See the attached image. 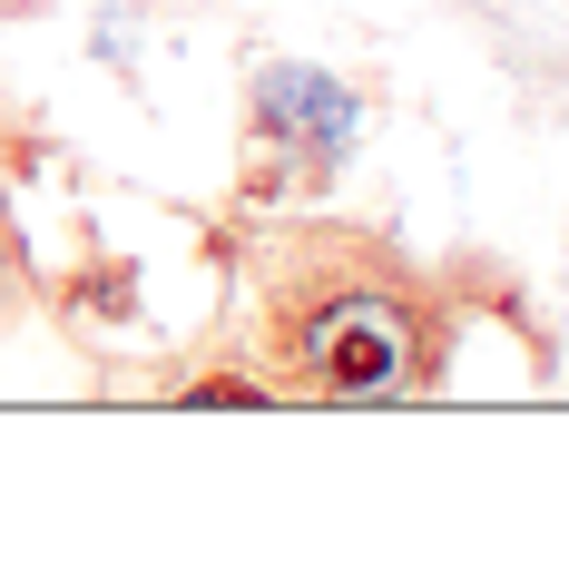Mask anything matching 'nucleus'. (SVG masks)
<instances>
[{
    "label": "nucleus",
    "instance_id": "obj_3",
    "mask_svg": "<svg viewBox=\"0 0 569 569\" xmlns=\"http://www.w3.org/2000/svg\"><path fill=\"white\" fill-rule=\"evenodd\" d=\"M40 305V276H30V246H20V227H10V207H0V335L20 325Z\"/></svg>",
    "mask_w": 569,
    "mask_h": 569
},
{
    "label": "nucleus",
    "instance_id": "obj_2",
    "mask_svg": "<svg viewBox=\"0 0 569 569\" xmlns=\"http://www.w3.org/2000/svg\"><path fill=\"white\" fill-rule=\"evenodd\" d=\"M363 128V89L315 59H256L246 69V197H305L343 168Z\"/></svg>",
    "mask_w": 569,
    "mask_h": 569
},
{
    "label": "nucleus",
    "instance_id": "obj_4",
    "mask_svg": "<svg viewBox=\"0 0 569 569\" xmlns=\"http://www.w3.org/2000/svg\"><path fill=\"white\" fill-rule=\"evenodd\" d=\"M0 138H10V118H0Z\"/></svg>",
    "mask_w": 569,
    "mask_h": 569
},
{
    "label": "nucleus",
    "instance_id": "obj_1",
    "mask_svg": "<svg viewBox=\"0 0 569 569\" xmlns=\"http://www.w3.org/2000/svg\"><path fill=\"white\" fill-rule=\"evenodd\" d=\"M227 353L276 402H432L461 353V276L363 217H256L227 246Z\"/></svg>",
    "mask_w": 569,
    "mask_h": 569
}]
</instances>
